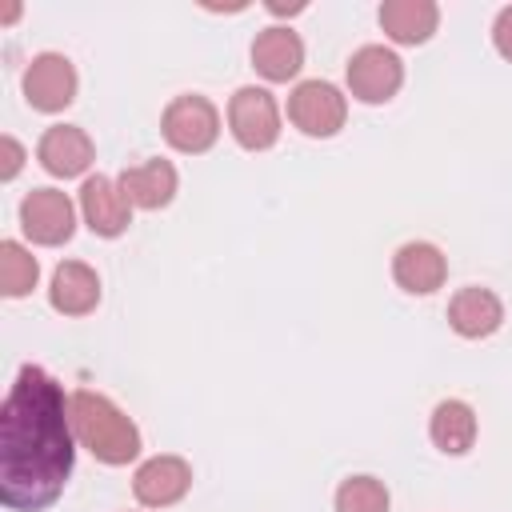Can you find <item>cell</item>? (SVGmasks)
<instances>
[{
  "label": "cell",
  "mask_w": 512,
  "mask_h": 512,
  "mask_svg": "<svg viewBox=\"0 0 512 512\" xmlns=\"http://www.w3.org/2000/svg\"><path fill=\"white\" fill-rule=\"evenodd\" d=\"M76 464V432L64 388L24 364L0 408V504L12 512L48 508Z\"/></svg>",
  "instance_id": "1"
},
{
  "label": "cell",
  "mask_w": 512,
  "mask_h": 512,
  "mask_svg": "<svg viewBox=\"0 0 512 512\" xmlns=\"http://www.w3.org/2000/svg\"><path fill=\"white\" fill-rule=\"evenodd\" d=\"M68 420L76 432V444L88 448L100 464H132L140 456V428L128 412H120L104 392L80 388L68 396Z\"/></svg>",
  "instance_id": "2"
},
{
  "label": "cell",
  "mask_w": 512,
  "mask_h": 512,
  "mask_svg": "<svg viewBox=\"0 0 512 512\" xmlns=\"http://www.w3.org/2000/svg\"><path fill=\"white\" fill-rule=\"evenodd\" d=\"M228 132L248 152L272 148L280 140V104H276V96L268 88H256V84L236 88L232 100H228Z\"/></svg>",
  "instance_id": "3"
},
{
  "label": "cell",
  "mask_w": 512,
  "mask_h": 512,
  "mask_svg": "<svg viewBox=\"0 0 512 512\" xmlns=\"http://www.w3.org/2000/svg\"><path fill=\"white\" fill-rule=\"evenodd\" d=\"M160 132L164 140L176 148V152H208L220 136V112L208 96H196V92H184L176 100H168L164 116H160Z\"/></svg>",
  "instance_id": "4"
},
{
  "label": "cell",
  "mask_w": 512,
  "mask_h": 512,
  "mask_svg": "<svg viewBox=\"0 0 512 512\" xmlns=\"http://www.w3.org/2000/svg\"><path fill=\"white\" fill-rule=\"evenodd\" d=\"M288 120L304 132V136H336L348 120V100L336 84L328 80H300L288 96Z\"/></svg>",
  "instance_id": "5"
},
{
  "label": "cell",
  "mask_w": 512,
  "mask_h": 512,
  "mask_svg": "<svg viewBox=\"0 0 512 512\" xmlns=\"http://www.w3.org/2000/svg\"><path fill=\"white\" fill-rule=\"evenodd\" d=\"M20 228L40 248L68 244L76 232V204L60 188H32L20 200Z\"/></svg>",
  "instance_id": "6"
},
{
  "label": "cell",
  "mask_w": 512,
  "mask_h": 512,
  "mask_svg": "<svg viewBox=\"0 0 512 512\" xmlns=\"http://www.w3.org/2000/svg\"><path fill=\"white\" fill-rule=\"evenodd\" d=\"M348 92L364 104H384L404 84V60L384 44H364L348 60Z\"/></svg>",
  "instance_id": "7"
},
{
  "label": "cell",
  "mask_w": 512,
  "mask_h": 512,
  "mask_svg": "<svg viewBox=\"0 0 512 512\" xmlns=\"http://www.w3.org/2000/svg\"><path fill=\"white\" fill-rule=\"evenodd\" d=\"M76 64L60 52H40L24 68V100L36 112H64L76 100Z\"/></svg>",
  "instance_id": "8"
},
{
  "label": "cell",
  "mask_w": 512,
  "mask_h": 512,
  "mask_svg": "<svg viewBox=\"0 0 512 512\" xmlns=\"http://www.w3.org/2000/svg\"><path fill=\"white\" fill-rule=\"evenodd\" d=\"M80 216L96 236L112 240L132 224V200L124 196L120 180L96 172V176H88L80 184Z\"/></svg>",
  "instance_id": "9"
},
{
  "label": "cell",
  "mask_w": 512,
  "mask_h": 512,
  "mask_svg": "<svg viewBox=\"0 0 512 512\" xmlns=\"http://www.w3.org/2000/svg\"><path fill=\"white\" fill-rule=\"evenodd\" d=\"M192 488V464L184 456H152L136 468L132 476V496L144 504V508H168L176 500H184Z\"/></svg>",
  "instance_id": "10"
},
{
  "label": "cell",
  "mask_w": 512,
  "mask_h": 512,
  "mask_svg": "<svg viewBox=\"0 0 512 512\" xmlns=\"http://www.w3.org/2000/svg\"><path fill=\"white\" fill-rule=\"evenodd\" d=\"M36 160L48 176H60V180L84 176L92 164V140L76 124H52V128H44V136L36 144Z\"/></svg>",
  "instance_id": "11"
},
{
  "label": "cell",
  "mask_w": 512,
  "mask_h": 512,
  "mask_svg": "<svg viewBox=\"0 0 512 512\" xmlns=\"http://www.w3.org/2000/svg\"><path fill=\"white\" fill-rule=\"evenodd\" d=\"M392 280L412 296H428L448 280V260H444V252L436 244L408 240L392 256Z\"/></svg>",
  "instance_id": "12"
},
{
  "label": "cell",
  "mask_w": 512,
  "mask_h": 512,
  "mask_svg": "<svg viewBox=\"0 0 512 512\" xmlns=\"http://www.w3.org/2000/svg\"><path fill=\"white\" fill-rule=\"evenodd\" d=\"M252 68L264 80H272V84L292 80L304 68V40L288 24H272V28L256 32V40H252Z\"/></svg>",
  "instance_id": "13"
},
{
  "label": "cell",
  "mask_w": 512,
  "mask_h": 512,
  "mask_svg": "<svg viewBox=\"0 0 512 512\" xmlns=\"http://www.w3.org/2000/svg\"><path fill=\"white\" fill-rule=\"evenodd\" d=\"M448 324L464 340H484L504 324V304H500V296L492 288H476V284L460 288L448 300Z\"/></svg>",
  "instance_id": "14"
},
{
  "label": "cell",
  "mask_w": 512,
  "mask_h": 512,
  "mask_svg": "<svg viewBox=\"0 0 512 512\" xmlns=\"http://www.w3.org/2000/svg\"><path fill=\"white\" fill-rule=\"evenodd\" d=\"M176 184H180L176 168H172L168 160H160V156H152V160L132 164V168L120 172V188H124V196L132 200V208H144V212L168 208L172 196H176Z\"/></svg>",
  "instance_id": "15"
},
{
  "label": "cell",
  "mask_w": 512,
  "mask_h": 512,
  "mask_svg": "<svg viewBox=\"0 0 512 512\" xmlns=\"http://www.w3.org/2000/svg\"><path fill=\"white\" fill-rule=\"evenodd\" d=\"M48 300H52V308L64 312V316H88V312L100 304V276H96L84 260H64V264H56V272H52Z\"/></svg>",
  "instance_id": "16"
},
{
  "label": "cell",
  "mask_w": 512,
  "mask_h": 512,
  "mask_svg": "<svg viewBox=\"0 0 512 512\" xmlns=\"http://www.w3.org/2000/svg\"><path fill=\"white\" fill-rule=\"evenodd\" d=\"M440 24L436 0H384L380 4V28L396 44H424Z\"/></svg>",
  "instance_id": "17"
},
{
  "label": "cell",
  "mask_w": 512,
  "mask_h": 512,
  "mask_svg": "<svg viewBox=\"0 0 512 512\" xmlns=\"http://www.w3.org/2000/svg\"><path fill=\"white\" fill-rule=\"evenodd\" d=\"M428 436L440 452L448 456H464L472 444H476V412L468 400H440L432 408V420H428Z\"/></svg>",
  "instance_id": "18"
},
{
  "label": "cell",
  "mask_w": 512,
  "mask_h": 512,
  "mask_svg": "<svg viewBox=\"0 0 512 512\" xmlns=\"http://www.w3.org/2000/svg\"><path fill=\"white\" fill-rule=\"evenodd\" d=\"M36 280H40L36 256H32L24 244L4 240V244H0V292H4L8 300H20V296H28V292L36 288Z\"/></svg>",
  "instance_id": "19"
},
{
  "label": "cell",
  "mask_w": 512,
  "mask_h": 512,
  "mask_svg": "<svg viewBox=\"0 0 512 512\" xmlns=\"http://www.w3.org/2000/svg\"><path fill=\"white\" fill-rule=\"evenodd\" d=\"M388 488L376 476H348L336 488V512H388Z\"/></svg>",
  "instance_id": "20"
},
{
  "label": "cell",
  "mask_w": 512,
  "mask_h": 512,
  "mask_svg": "<svg viewBox=\"0 0 512 512\" xmlns=\"http://www.w3.org/2000/svg\"><path fill=\"white\" fill-rule=\"evenodd\" d=\"M0 180H12L16 172H20V164H24V144L16 140V136H0Z\"/></svg>",
  "instance_id": "21"
},
{
  "label": "cell",
  "mask_w": 512,
  "mask_h": 512,
  "mask_svg": "<svg viewBox=\"0 0 512 512\" xmlns=\"http://www.w3.org/2000/svg\"><path fill=\"white\" fill-rule=\"evenodd\" d=\"M492 44H496V52L504 60H512V4L496 12V20H492Z\"/></svg>",
  "instance_id": "22"
},
{
  "label": "cell",
  "mask_w": 512,
  "mask_h": 512,
  "mask_svg": "<svg viewBox=\"0 0 512 512\" xmlns=\"http://www.w3.org/2000/svg\"><path fill=\"white\" fill-rule=\"evenodd\" d=\"M268 12H272V16H296V12H304V0H296V4H284V0H272V4H268Z\"/></svg>",
  "instance_id": "23"
}]
</instances>
